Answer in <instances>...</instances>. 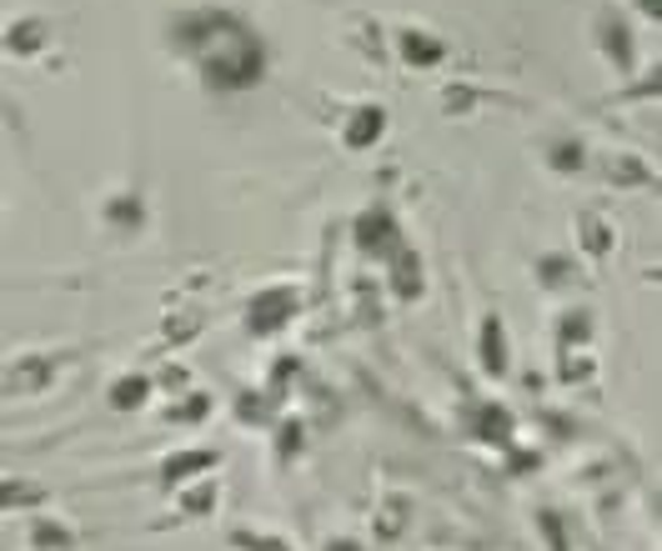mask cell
<instances>
[{"mask_svg": "<svg viewBox=\"0 0 662 551\" xmlns=\"http://www.w3.org/2000/svg\"><path fill=\"white\" fill-rule=\"evenodd\" d=\"M106 221L120 231V236H130V231L146 226V211H141V201H136V195H116V201L106 205Z\"/></svg>", "mask_w": 662, "mask_h": 551, "instance_id": "cell-10", "label": "cell"}, {"mask_svg": "<svg viewBox=\"0 0 662 551\" xmlns=\"http://www.w3.org/2000/svg\"><path fill=\"white\" fill-rule=\"evenodd\" d=\"M231 547H241V551H296L292 541L266 537V531H231Z\"/></svg>", "mask_w": 662, "mask_h": 551, "instance_id": "cell-17", "label": "cell"}, {"mask_svg": "<svg viewBox=\"0 0 662 551\" xmlns=\"http://www.w3.org/2000/svg\"><path fill=\"white\" fill-rule=\"evenodd\" d=\"M171 41L201 61V76L217 91H246L266 76V51H261L256 31L221 6L181 11L171 21Z\"/></svg>", "mask_w": 662, "mask_h": 551, "instance_id": "cell-1", "label": "cell"}, {"mask_svg": "<svg viewBox=\"0 0 662 551\" xmlns=\"http://www.w3.org/2000/svg\"><path fill=\"white\" fill-rule=\"evenodd\" d=\"M302 311V296L292 286H261L246 301V331L251 336H276L282 326H292V316Z\"/></svg>", "mask_w": 662, "mask_h": 551, "instance_id": "cell-2", "label": "cell"}, {"mask_svg": "<svg viewBox=\"0 0 662 551\" xmlns=\"http://www.w3.org/2000/svg\"><path fill=\"white\" fill-rule=\"evenodd\" d=\"M51 381H55V361L41 357V351H25L6 371V396H41Z\"/></svg>", "mask_w": 662, "mask_h": 551, "instance_id": "cell-3", "label": "cell"}, {"mask_svg": "<svg viewBox=\"0 0 662 551\" xmlns=\"http://www.w3.org/2000/svg\"><path fill=\"white\" fill-rule=\"evenodd\" d=\"M211 466H217V452H181V456H166L161 476H166V481H181V476L211 471Z\"/></svg>", "mask_w": 662, "mask_h": 551, "instance_id": "cell-12", "label": "cell"}, {"mask_svg": "<svg viewBox=\"0 0 662 551\" xmlns=\"http://www.w3.org/2000/svg\"><path fill=\"white\" fill-rule=\"evenodd\" d=\"M402 511H407V497H391L387 507H381V521H377L381 537H397V531H402Z\"/></svg>", "mask_w": 662, "mask_h": 551, "instance_id": "cell-21", "label": "cell"}, {"mask_svg": "<svg viewBox=\"0 0 662 551\" xmlns=\"http://www.w3.org/2000/svg\"><path fill=\"white\" fill-rule=\"evenodd\" d=\"M146 391H151V377H120L116 386H111V406L116 411H130V406H141Z\"/></svg>", "mask_w": 662, "mask_h": 551, "instance_id": "cell-14", "label": "cell"}, {"mask_svg": "<svg viewBox=\"0 0 662 551\" xmlns=\"http://www.w3.org/2000/svg\"><path fill=\"white\" fill-rule=\"evenodd\" d=\"M477 436H482V442H512V416H507V406H482Z\"/></svg>", "mask_w": 662, "mask_h": 551, "instance_id": "cell-16", "label": "cell"}, {"mask_svg": "<svg viewBox=\"0 0 662 551\" xmlns=\"http://www.w3.org/2000/svg\"><path fill=\"white\" fill-rule=\"evenodd\" d=\"M387 261H391V286H397V296H407V301L422 296V261H417L407 246H397Z\"/></svg>", "mask_w": 662, "mask_h": 551, "instance_id": "cell-7", "label": "cell"}, {"mask_svg": "<svg viewBox=\"0 0 662 551\" xmlns=\"http://www.w3.org/2000/svg\"><path fill=\"white\" fill-rule=\"evenodd\" d=\"M482 367H487L492 377L507 371V326H502V316H487V321H482Z\"/></svg>", "mask_w": 662, "mask_h": 551, "instance_id": "cell-8", "label": "cell"}, {"mask_svg": "<svg viewBox=\"0 0 662 551\" xmlns=\"http://www.w3.org/2000/svg\"><path fill=\"white\" fill-rule=\"evenodd\" d=\"M211 507H217V481H211V476H207V481H201L196 491H186V497H181V511H186V517H207Z\"/></svg>", "mask_w": 662, "mask_h": 551, "instance_id": "cell-18", "label": "cell"}, {"mask_svg": "<svg viewBox=\"0 0 662 551\" xmlns=\"http://www.w3.org/2000/svg\"><path fill=\"white\" fill-rule=\"evenodd\" d=\"M553 166H557V171H577V166H582V146H577V141H557L553 146Z\"/></svg>", "mask_w": 662, "mask_h": 551, "instance_id": "cell-22", "label": "cell"}, {"mask_svg": "<svg viewBox=\"0 0 662 551\" xmlns=\"http://www.w3.org/2000/svg\"><path fill=\"white\" fill-rule=\"evenodd\" d=\"M608 176H612V181H628V186L652 181V176H648V166H642V161H632V156H618V161L608 166Z\"/></svg>", "mask_w": 662, "mask_h": 551, "instance_id": "cell-20", "label": "cell"}, {"mask_svg": "<svg viewBox=\"0 0 662 551\" xmlns=\"http://www.w3.org/2000/svg\"><path fill=\"white\" fill-rule=\"evenodd\" d=\"M322 551H361L357 541H332V547H322Z\"/></svg>", "mask_w": 662, "mask_h": 551, "instance_id": "cell-24", "label": "cell"}, {"mask_svg": "<svg viewBox=\"0 0 662 551\" xmlns=\"http://www.w3.org/2000/svg\"><path fill=\"white\" fill-rule=\"evenodd\" d=\"M31 547L35 551H76V537H71V527H61V521L35 517L31 521Z\"/></svg>", "mask_w": 662, "mask_h": 551, "instance_id": "cell-9", "label": "cell"}, {"mask_svg": "<svg viewBox=\"0 0 662 551\" xmlns=\"http://www.w3.org/2000/svg\"><path fill=\"white\" fill-rule=\"evenodd\" d=\"M381 130H387V110L381 106H357L351 110V120H347V146L351 151H367Z\"/></svg>", "mask_w": 662, "mask_h": 551, "instance_id": "cell-5", "label": "cell"}, {"mask_svg": "<svg viewBox=\"0 0 662 551\" xmlns=\"http://www.w3.org/2000/svg\"><path fill=\"white\" fill-rule=\"evenodd\" d=\"M577 226H582V246H587V256H598V261L608 256V251H612V226H608V221L587 211V216L577 221Z\"/></svg>", "mask_w": 662, "mask_h": 551, "instance_id": "cell-13", "label": "cell"}, {"mask_svg": "<svg viewBox=\"0 0 662 551\" xmlns=\"http://www.w3.org/2000/svg\"><path fill=\"white\" fill-rule=\"evenodd\" d=\"M211 411V396H196L191 391V401H181V406H166V422H201Z\"/></svg>", "mask_w": 662, "mask_h": 551, "instance_id": "cell-19", "label": "cell"}, {"mask_svg": "<svg viewBox=\"0 0 662 551\" xmlns=\"http://www.w3.org/2000/svg\"><path fill=\"white\" fill-rule=\"evenodd\" d=\"M397 236H402V231H397V221H391L387 205H371L367 216L357 221V246L371 251V256H391V251L402 246Z\"/></svg>", "mask_w": 662, "mask_h": 551, "instance_id": "cell-4", "label": "cell"}, {"mask_svg": "<svg viewBox=\"0 0 662 551\" xmlns=\"http://www.w3.org/2000/svg\"><path fill=\"white\" fill-rule=\"evenodd\" d=\"M6 45H11L15 55H31V51H41V45H45V21H35V15H31V21H21L11 35H6Z\"/></svg>", "mask_w": 662, "mask_h": 551, "instance_id": "cell-15", "label": "cell"}, {"mask_svg": "<svg viewBox=\"0 0 662 551\" xmlns=\"http://www.w3.org/2000/svg\"><path fill=\"white\" fill-rule=\"evenodd\" d=\"M598 31H602V51L618 61V71H632V35H628V21H618L612 11L598 15Z\"/></svg>", "mask_w": 662, "mask_h": 551, "instance_id": "cell-6", "label": "cell"}, {"mask_svg": "<svg viewBox=\"0 0 662 551\" xmlns=\"http://www.w3.org/2000/svg\"><path fill=\"white\" fill-rule=\"evenodd\" d=\"M537 527H543V537L553 541V551H567V537H563V521H557V511H543V517H537Z\"/></svg>", "mask_w": 662, "mask_h": 551, "instance_id": "cell-23", "label": "cell"}, {"mask_svg": "<svg viewBox=\"0 0 662 551\" xmlns=\"http://www.w3.org/2000/svg\"><path fill=\"white\" fill-rule=\"evenodd\" d=\"M402 55H407L412 65H437V61L446 55V45L437 41V35H427V31H407V35H402Z\"/></svg>", "mask_w": 662, "mask_h": 551, "instance_id": "cell-11", "label": "cell"}]
</instances>
